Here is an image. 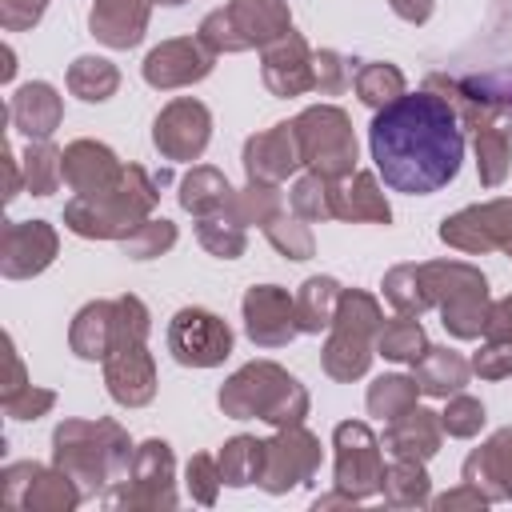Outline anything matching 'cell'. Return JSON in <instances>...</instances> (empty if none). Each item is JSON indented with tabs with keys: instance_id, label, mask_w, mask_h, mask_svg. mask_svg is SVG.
Wrapping results in <instances>:
<instances>
[{
	"instance_id": "1",
	"label": "cell",
	"mask_w": 512,
	"mask_h": 512,
	"mask_svg": "<svg viewBox=\"0 0 512 512\" xmlns=\"http://www.w3.org/2000/svg\"><path fill=\"white\" fill-rule=\"evenodd\" d=\"M376 172L392 192L428 196L444 188L464 160V132L456 108L432 88L396 96L368 124Z\"/></svg>"
},
{
	"instance_id": "2",
	"label": "cell",
	"mask_w": 512,
	"mask_h": 512,
	"mask_svg": "<svg viewBox=\"0 0 512 512\" xmlns=\"http://www.w3.org/2000/svg\"><path fill=\"white\" fill-rule=\"evenodd\" d=\"M152 204H156V184L144 176V168H124L108 192L76 196L64 208V220L80 236H128L144 224Z\"/></svg>"
},
{
	"instance_id": "3",
	"label": "cell",
	"mask_w": 512,
	"mask_h": 512,
	"mask_svg": "<svg viewBox=\"0 0 512 512\" xmlns=\"http://www.w3.org/2000/svg\"><path fill=\"white\" fill-rule=\"evenodd\" d=\"M220 408L228 416H260L268 424H280V428H292L304 420L308 412V396L304 388L276 364L260 360V364H248L240 368L224 388H220Z\"/></svg>"
},
{
	"instance_id": "4",
	"label": "cell",
	"mask_w": 512,
	"mask_h": 512,
	"mask_svg": "<svg viewBox=\"0 0 512 512\" xmlns=\"http://www.w3.org/2000/svg\"><path fill=\"white\" fill-rule=\"evenodd\" d=\"M292 32V16L284 0H232L228 8L204 16L200 40L208 52H244V48H268L280 36Z\"/></svg>"
},
{
	"instance_id": "5",
	"label": "cell",
	"mask_w": 512,
	"mask_h": 512,
	"mask_svg": "<svg viewBox=\"0 0 512 512\" xmlns=\"http://www.w3.org/2000/svg\"><path fill=\"white\" fill-rule=\"evenodd\" d=\"M380 324H384L380 308L368 292H340V304L332 316V340L324 348V372L336 380L364 376Z\"/></svg>"
},
{
	"instance_id": "6",
	"label": "cell",
	"mask_w": 512,
	"mask_h": 512,
	"mask_svg": "<svg viewBox=\"0 0 512 512\" xmlns=\"http://www.w3.org/2000/svg\"><path fill=\"white\" fill-rule=\"evenodd\" d=\"M296 144H300V164H312V172L340 180L356 164V136L348 128V116L340 108H308L304 116L292 120Z\"/></svg>"
},
{
	"instance_id": "7",
	"label": "cell",
	"mask_w": 512,
	"mask_h": 512,
	"mask_svg": "<svg viewBox=\"0 0 512 512\" xmlns=\"http://www.w3.org/2000/svg\"><path fill=\"white\" fill-rule=\"evenodd\" d=\"M168 348L184 368H212L232 352V328L208 308H180L168 324Z\"/></svg>"
},
{
	"instance_id": "8",
	"label": "cell",
	"mask_w": 512,
	"mask_h": 512,
	"mask_svg": "<svg viewBox=\"0 0 512 512\" xmlns=\"http://www.w3.org/2000/svg\"><path fill=\"white\" fill-rule=\"evenodd\" d=\"M336 484L360 500V496H372L376 488H384V464H380V452H376V440L368 432V424H340L336 428Z\"/></svg>"
},
{
	"instance_id": "9",
	"label": "cell",
	"mask_w": 512,
	"mask_h": 512,
	"mask_svg": "<svg viewBox=\"0 0 512 512\" xmlns=\"http://www.w3.org/2000/svg\"><path fill=\"white\" fill-rule=\"evenodd\" d=\"M440 240L460 248V252H488V248H504L512 244V204L508 200H492L480 208H464L452 220L440 224Z\"/></svg>"
},
{
	"instance_id": "10",
	"label": "cell",
	"mask_w": 512,
	"mask_h": 512,
	"mask_svg": "<svg viewBox=\"0 0 512 512\" xmlns=\"http://www.w3.org/2000/svg\"><path fill=\"white\" fill-rule=\"evenodd\" d=\"M316 464H320L316 440H312L300 424H292V428H284L276 440L264 444V472H260V484H264L268 492H284V488L308 480V476L316 472Z\"/></svg>"
},
{
	"instance_id": "11",
	"label": "cell",
	"mask_w": 512,
	"mask_h": 512,
	"mask_svg": "<svg viewBox=\"0 0 512 512\" xmlns=\"http://www.w3.org/2000/svg\"><path fill=\"white\" fill-rule=\"evenodd\" d=\"M152 140L168 160H196L204 152V144H208V108L200 100H192V96L172 100L156 116Z\"/></svg>"
},
{
	"instance_id": "12",
	"label": "cell",
	"mask_w": 512,
	"mask_h": 512,
	"mask_svg": "<svg viewBox=\"0 0 512 512\" xmlns=\"http://www.w3.org/2000/svg\"><path fill=\"white\" fill-rule=\"evenodd\" d=\"M244 320H248V336L264 348H276V344H288L300 324H296V300L276 288V284H260V288H248L244 296Z\"/></svg>"
},
{
	"instance_id": "13",
	"label": "cell",
	"mask_w": 512,
	"mask_h": 512,
	"mask_svg": "<svg viewBox=\"0 0 512 512\" xmlns=\"http://www.w3.org/2000/svg\"><path fill=\"white\" fill-rule=\"evenodd\" d=\"M212 56H216V52H208L200 36H196V40H192V36H188V40H168V44H160L156 52H148V60H144V80H148L152 88H184V84L204 80V76L212 72Z\"/></svg>"
},
{
	"instance_id": "14",
	"label": "cell",
	"mask_w": 512,
	"mask_h": 512,
	"mask_svg": "<svg viewBox=\"0 0 512 512\" xmlns=\"http://www.w3.org/2000/svg\"><path fill=\"white\" fill-rule=\"evenodd\" d=\"M264 84L276 96H300L308 88H316V72H312V52L308 44L288 32L276 44L264 48Z\"/></svg>"
},
{
	"instance_id": "15",
	"label": "cell",
	"mask_w": 512,
	"mask_h": 512,
	"mask_svg": "<svg viewBox=\"0 0 512 512\" xmlns=\"http://www.w3.org/2000/svg\"><path fill=\"white\" fill-rule=\"evenodd\" d=\"M108 392L120 404H148L156 392V372H152V356L144 348V340L132 344H116L108 352Z\"/></svg>"
},
{
	"instance_id": "16",
	"label": "cell",
	"mask_w": 512,
	"mask_h": 512,
	"mask_svg": "<svg viewBox=\"0 0 512 512\" xmlns=\"http://www.w3.org/2000/svg\"><path fill=\"white\" fill-rule=\"evenodd\" d=\"M296 164H300V144H296L292 124H276V128H268V132H260V136H252V140L244 144L248 180L276 184V180H284Z\"/></svg>"
},
{
	"instance_id": "17",
	"label": "cell",
	"mask_w": 512,
	"mask_h": 512,
	"mask_svg": "<svg viewBox=\"0 0 512 512\" xmlns=\"http://www.w3.org/2000/svg\"><path fill=\"white\" fill-rule=\"evenodd\" d=\"M56 256V232L44 220H24L4 228V276H32Z\"/></svg>"
},
{
	"instance_id": "18",
	"label": "cell",
	"mask_w": 512,
	"mask_h": 512,
	"mask_svg": "<svg viewBox=\"0 0 512 512\" xmlns=\"http://www.w3.org/2000/svg\"><path fill=\"white\" fill-rule=\"evenodd\" d=\"M120 164L116 156L104 148V144H92V140H76L68 152H64V180L72 184L76 196H96V192H108L116 180H120Z\"/></svg>"
},
{
	"instance_id": "19",
	"label": "cell",
	"mask_w": 512,
	"mask_h": 512,
	"mask_svg": "<svg viewBox=\"0 0 512 512\" xmlns=\"http://www.w3.org/2000/svg\"><path fill=\"white\" fill-rule=\"evenodd\" d=\"M92 36L108 48H132L144 36L148 24V0H96L92 4Z\"/></svg>"
},
{
	"instance_id": "20",
	"label": "cell",
	"mask_w": 512,
	"mask_h": 512,
	"mask_svg": "<svg viewBox=\"0 0 512 512\" xmlns=\"http://www.w3.org/2000/svg\"><path fill=\"white\" fill-rule=\"evenodd\" d=\"M384 444L396 452V460H428L440 448V420L428 408H408L384 428Z\"/></svg>"
},
{
	"instance_id": "21",
	"label": "cell",
	"mask_w": 512,
	"mask_h": 512,
	"mask_svg": "<svg viewBox=\"0 0 512 512\" xmlns=\"http://www.w3.org/2000/svg\"><path fill=\"white\" fill-rule=\"evenodd\" d=\"M12 124L32 136V140H48L52 128L60 124V96L48 88V84H24L16 96H12Z\"/></svg>"
},
{
	"instance_id": "22",
	"label": "cell",
	"mask_w": 512,
	"mask_h": 512,
	"mask_svg": "<svg viewBox=\"0 0 512 512\" xmlns=\"http://www.w3.org/2000/svg\"><path fill=\"white\" fill-rule=\"evenodd\" d=\"M468 384V360L452 348H428L416 360V388L428 396H452Z\"/></svg>"
},
{
	"instance_id": "23",
	"label": "cell",
	"mask_w": 512,
	"mask_h": 512,
	"mask_svg": "<svg viewBox=\"0 0 512 512\" xmlns=\"http://www.w3.org/2000/svg\"><path fill=\"white\" fill-rule=\"evenodd\" d=\"M336 216H344V220H380V224L392 220L388 200L376 188L372 172H352L348 184H336Z\"/></svg>"
},
{
	"instance_id": "24",
	"label": "cell",
	"mask_w": 512,
	"mask_h": 512,
	"mask_svg": "<svg viewBox=\"0 0 512 512\" xmlns=\"http://www.w3.org/2000/svg\"><path fill=\"white\" fill-rule=\"evenodd\" d=\"M112 328H116V304L100 300L88 304L72 324V348L84 360H104L112 352Z\"/></svg>"
},
{
	"instance_id": "25",
	"label": "cell",
	"mask_w": 512,
	"mask_h": 512,
	"mask_svg": "<svg viewBox=\"0 0 512 512\" xmlns=\"http://www.w3.org/2000/svg\"><path fill=\"white\" fill-rule=\"evenodd\" d=\"M340 292H344V288H340L332 276H312V280H304V288H300V296H296V324H300V332H320V328H328L332 316H336Z\"/></svg>"
},
{
	"instance_id": "26",
	"label": "cell",
	"mask_w": 512,
	"mask_h": 512,
	"mask_svg": "<svg viewBox=\"0 0 512 512\" xmlns=\"http://www.w3.org/2000/svg\"><path fill=\"white\" fill-rule=\"evenodd\" d=\"M228 196H232L228 180H224L216 168H204V164L192 168V172L184 176V184H180V204H184L188 212H196V216H216V212H224Z\"/></svg>"
},
{
	"instance_id": "27",
	"label": "cell",
	"mask_w": 512,
	"mask_h": 512,
	"mask_svg": "<svg viewBox=\"0 0 512 512\" xmlns=\"http://www.w3.org/2000/svg\"><path fill=\"white\" fill-rule=\"evenodd\" d=\"M376 352L388 356V360H408V364H416V360L428 352L424 328H420L412 316L384 320V324L376 328Z\"/></svg>"
},
{
	"instance_id": "28",
	"label": "cell",
	"mask_w": 512,
	"mask_h": 512,
	"mask_svg": "<svg viewBox=\"0 0 512 512\" xmlns=\"http://www.w3.org/2000/svg\"><path fill=\"white\" fill-rule=\"evenodd\" d=\"M468 472H480V480H504L500 492L512 496V432H496L484 448H476L464 464V476ZM480 480H468V484H480Z\"/></svg>"
},
{
	"instance_id": "29",
	"label": "cell",
	"mask_w": 512,
	"mask_h": 512,
	"mask_svg": "<svg viewBox=\"0 0 512 512\" xmlns=\"http://www.w3.org/2000/svg\"><path fill=\"white\" fill-rule=\"evenodd\" d=\"M264 472V444L252 436H236L220 452V484H252Z\"/></svg>"
},
{
	"instance_id": "30",
	"label": "cell",
	"mask_w": 512,
	"mask_h": 512,
	"mask_svg": "<svg viewBox=\"0 0 512 512\" xmlns=\"http://www.w3.org/2000/svg\"><path fill=\"white\" fill-rule=\"evenodd\" d=\"M116 84H120L116 68H112L108 60H100V56H80V60L68 68V88H72L80 100H88V104L108 100V96L116 92Z\"/></svg>"
},
{
	"instance_id": "31",
	"label": "cell",
	"mask_w": 512,
	"mask_h": 512,
	"mask_svg": "<svg viewBox=\"0 0 512 512\" xmlns=\"http://www.w3.org/2000/svg\"><path fill=\"white\" fill-rule=\"evenodd\" d=\"M384 296L396 304L400 316H420L428 304H432V292L424 284V272L412 268V264H400L384 276Z\"/></svg>"
},
{
	"instance_id": "32",
	"label": "cell",
	"mask_w": 512,
	"mask_h": 512,
	"mask_svg": "<svg viewBox=\"0 0 512 512\" xmlns=\"http://www.w3.org/2000/svg\"><path fill=\"white\" fill-rule=\"evenodd\" d=\"M352 84H356V96H360L364 104H372V108H384V104H392L396 96H404V76H400V68L380 64V60L360 64L356 76H352Z\"/></svg>"
},
{
	"instance_id": "33",
	"label": "cell",
	"mask_w": 512,
	"mask_h": 512,
	"mask_svg": "<svg viewBox=\"0 0 512 512\" xmlns=\"http://www.w3.org/2000/svg\"><path fill=\"white\" fill-rule=\"evenodd\" d=\"M224 212L236 220V224H268L276 212H280V192L272 184H260V180H248L244 192H232Z\"/></svg>"
},
{
	"instance_id": "34",
	"label": "cell",
	"mask_w": 512,
	"mask_h": 512,
	"mask_svg": "<svg viewBox=\"0 0 512 512\" xmlns=\"http://www.w3.org/2000/svg\"><path fill=\"white\" fill-rule=\"evenodd\" d=\"M292 212L300 220L336 216V180H328L320 172H308L304 180H296V188H292Z\"/></svg>"
},
{
	"instance_id": "35",
	"label": "cell",
	"mask_w": 512,
	"mask_h": 512,
	"mask_svg": "<svg viewBox=\"0 0 512 512\" xmlns=\"http://www.w3.org/2000/svg\"><path fill=\"white\" fill-rule=\"evenodd\" d=\"M408 408H416V380H408V376H380L368 388V412L372 416L396 420Z\"/></svg>"
},
{
	"instance_id": "36",
	"label": "cell",
	"mask_w": 512,
	"mask_h": 512,
	"mask_svg": "<svg viewBox=\"0 0 512 512\" xmlns=\"http://www.w3.org/2000/svg\"><path fill=\"white\" fill-rule=\"evenodd\" d=\"M476 160H480V180L488 188H496L508 172V132L496 128V124L480 128L476 132Z\"/></svg>"
},
{
	"instance_id": "37",
	"label": "cell",
	"mask_w": 512,
	"mask_h": 512,
	"mask_svg": "<svg viewBox=\"0 0 512 512\" xmlns=\"http://www.w3.org/2000/svg\"><path fill=\"white\" fill-rule=\"evenodd\" d=\"M384 492L392 504H424L428 500V476L420 460H396L392 472H384Z\"/></svg>"
},
{
	"instance_id": "38",
	"label": "cell",
	"mask_w": 512,
	"mask_h": 512,
	"mask_svg": "<svg viewBox=\"0 0 512 512\" xmlns=\"http://www.w3.org/2000/svg\"><path fill=\"white\" fill-rule=\"evenodd\" d=\"M196 232H200V244H204L212 256L232 260V256L244 252V224H236L232 216H228V220H224V216H200Z\"/></svg>"
},
{
	"instance_id": "39",
	"label": "cell",
	"mask_w": 512,
	"mask_h": 512,
	"mask_svg": "<svg viewBox=\"0 0 512 512\" xmlns=\"http://www.w3.org/2000/svg\"><path fill=\"white\" fill-rule=\"evenodd\" d=\"M60 180H64V156L56 148H48L44 140L36 148H28V188H32V196L56 192Z\"/></svg>"
},
{
	"instance_id": "40",
	"label": "cell",
	"mask_w": 512,
	"mask_h": 512,
	"mask_svg": "<svg viewBox=\"0 0 512 512\" xmlns=\"http://www.w3.org/2000/svg\"><path fill=\"white\" fill-rule=\"evenodd\" d=\"M172 244H176V228L168 220H144L136 232L124 236V252L132 260H152V256L168 252Z\"/></svg>"
},
{
	"instance_id": "41",
	"label": "cell",
	"mask_w": 512,
	"mask_h": 512,
	"mask_svg": "<svg viewBox=\"0 0 512 512\" xmlns=\"http://www.w3.org/2000/svg\"><path fill=\"white\" fill-rule=\"evenodd\" d=\"M264 232H268V240H272L288 260H308V256H312V232H308V224L288 220V216L276 212V216L264 224Z\"/></svg>"
},
{
	"instance_id": "42",
	"label": "cell",
	"mask_w": 512,
	"mask_h": 512,
	"mask_svg": "<svg viewBox=\"0 0 512 512\" xmlns=\"http://www.w3.org/2000/svg\"><path fill=\"white\" fill-rule=\"evenodd\" d=\"M440 424H444L452 436H476L480 424H484V404L472 400V396L452 392V404H448V412L440 416Z\"/></svg>"
},
{
	"instance_id": "43",
	"label": "cell",
	"mask_w": 512,
	"mask_h": 512,
	"mask_svg": "<svg viewBox=\"0 0 512 512\" xmlns=\"http://www.w3.org/2000/svg\"><path fill=\"white\" fill-rule=\"evenodd\" d=\"M472 372H480L484 380H504V376H512V340H488V344L472 356Z\"/></svg>"
},
{
	"instance_id": "44",
	"label": "cell",
	"mask_w": 512,
	"mask_h": 512,
	"mask_svg": "<svg viewBox=\"0 0 512 512\" xmlns=\"http://www.w3.org/2000/svg\"><path fill=\"white\" fill-rule=\"evenodd\" d=\"M312 72H316V88L320 92H340L344 84H352V76H356V68L352 64H344L336 52H316L312 56Z\"/></svg>"
},
{
	"instance_id": "45",
	"label": "cell",
	"mask_w": 512,
	"mask_h": 512,
	"mask_svg": "<svg viewBox=\"0 0 512 512\" xmlns=\"http://www.w3.org/2000/svg\"><path fill=\"white\" fill-rule=\"evenodd\" d=\"M216 480H220V464L212 456H192V464H188V488L196 492L200 504H212Z\"/></svg>"
},
{
	"instance_id": "46",
	"label": "cell",
	"mask_w": 512,
	"mask_h": 512,
	"mask_svg": "<svg viewBox=\"0 0 512 512\" xmlns=\"http://www.w3.org/2000/svg\"><path fill=\"white\" fill-rule=\"evenodd\" d=\"M484 336H488V340H512V296H504V300H496V304L488 308Z\"/></svg>"
},
{
	"instance_id": "47",
	"label": "cell",
	"mask_w": 512,
	"mask_h": 512,
	"mask_svg": "<svg viewBox=\"0 0 512 512\" xmlns=\"http://www.w3.org/2000/svg\"><path fill=\"white\" fill-rule=\"evenodd\" d=\"M40 12H44V0H4V24H8V28L36 24Z\"/></svg>"
},
{
	"instance_id": "48",
	"label": "cell",
	"mask_w": 512,
	"mask_h": 512,
	"mask_svg": "<svg viewBox=\"0 0 512 512\" xmlns=\"http://www.w3.org/2000/svg\"><path fill=\"white\" fill-rule=\"evenodd\" d=\"M48 404H52V392H24V400L20 396L8 400V412L16 420H36V412H44Z\"/></svg>"
},
{
	"instance_id": "49",
	"label": "cell",
	"mask_w": 512,
	"mask_h": 512,
	"mask_svg": "<svg viewBox=\"0 0 512 512\" xmlns=\"http://www.w3.org/2000/svg\"><path fill=\"white\" fill-rule=\"evenodd\" d=\"M396 8V16H404L408 24H424L432 16V0H388Z\"/></svg>"
},
{
	"instance_id": "50",
	"label": "cell",
	"mask_w": 512,
	"mask_h": 512,
	"mask_svg": "<svg viewBox=\"0 0 512 512\" xmlns=\"http://www.w3.org/2000/svg\"><path fill=\"white\" fill-rule=\"evenodd\" d=\"M160 4H184V0H160Z\"/></svg>"
},
{
	"instance_id": "51",
	"label": "cell",
	"mask_w": 512,
	"mask_h": 512,
	"mask_svg": "<svg viewBox=\"0 0 512 512\" xmlns=\"http://www.w3.org/2000/svg\"><path fill=\"white\" fill-rule=\"evenodd\" d=\"M508 252H512V244H508Z\"/></svg>"
}]
</instances>
